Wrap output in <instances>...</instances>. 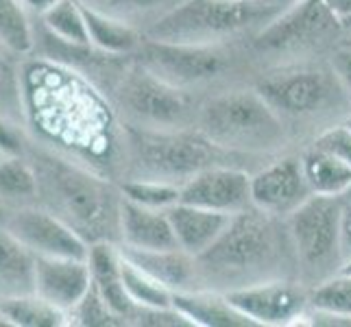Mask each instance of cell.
<instances>
[{
  "label": "cell",
  "instance_id": "6da1fadb",
  "mask_svg": "<svg viewBox=\"0 0 351 327\" xmlns=\"http://www.w3.org/2000/svg\"><path fill=\"white\" fill-rule=\"evenodd\" d=\"M24 99L33 140L99 173L120 164L123 123L116 125L110 96L83 72L31 55L24 59Z\"/></svg>",
  "mask_w": 351,
  "mask_h": 327
},
{
  "label": "cell",
  "instance_id": "7a4b0ae2",
  "mask_svg": "<svg viewBox=\"0 0 351 327\" xmlns=\"http://www.w3.org/2000/svg\"><path fill=\"white\" fill-rule=\"evenodd\" d=\"M24 155L38 175V205L62 218L90 245L101 240L120 245L123 192L116 179L33 138Z\"/></svg>",
  "mask_w": 351,
  "mask_h": 327
},
{
  "label": "cell",
  "instance_id": "3957f363",
  "mask_svg": "<svg viewBox=\"0 0 351 327\" xmlns=\"http://www.w3.org/2000/svg\"><path fill=\"white\" fill-rule=\"evenodd\" d=\"M290 3L260 0H181L144 31V38L212 46L249 29H264Z\"/></svg>",
  "mask_w": 351,
  "mask_h": 327
},
{
  "label": "cell",
  "instance_id": "277c9868",
  "mask_svg": "<svg viewBox=\"0 0 351 327\" xmlns=\"http://www.w3.org/2000/svg\"><path fill=\"white\" fill-rule=\"evenodd\" d=\"M219 147L203 133L151 129L123 123V140H120V166L125 177L160 179L184 186L190 177L203 168L214 166V153Z\"/></svg>",
  "mask_w": 351,
  "mask_h": 327
},
{
  "label": "cell",
  "instance_id": "5b68a950",
  "mask_svg": "<svg viewBox=\"0 0 351 327\" xmlns=\"http://www.w3.org/2000/svg\"><path fill=\"white\" fill-rule=\"evenodd\" d=\"M201 133L225 151L262 153L284 142L282 116L256 92H227L201 112Z\"/></svg>",
  "mask_w": 351,
  "mask_h": 327
},
{
  "label": "cell",
  "instance_id": "8992f818",
  "mask_svg": "<svg viewBox=\"0 0 351 327\" xmlns=\"http://www.w3.org/2000/svg\"><path fill=\"white\" fill-rule=\"evenodd\" d=\"M107 92L116 114L125 116L127 125L173 129L188 116V99L184 92L153 75L133 57L123 66Z\"/></svg>",
  "mask_w": 351,
  "mask_h": 327
},
{
  "label": "cell",
  "instance_id": "52a82bcc",
  "mask_svg": "<svg viewBox=\"0 0 351 327\" xmlns=\"http://www.w3.org/2000/svg\"><path fill=\"white\" fill-rule=\"evenodd\" d=\"M341 212L338 197L312 195L286 218L288 238L297 260L310 271H325L341 260Z\"/></svg>",
  "mask_w": 351,
  "mask_h": 327
},
{
  "label": "cell",
  "instance_id": "ba28073f",
  "mask_svg": "<svg viewBox=\"0 0 351 327\" xmlns=\"http://www.w3.org/2000/svg\"><path fill=\"white\" fill-rule=\"evenodd\" d=\"M275 256V232L271 216L256 208L234 214L225 234L197 258L216 273H247L269 264Z\"/></svg>",
  "mask_w": 351,
  "mask_h": 327
},
{
  "label": "cell",
  "instance_id": "9c48e42d",
  "mask_svg": "<svg viewBox=\"0 0 351 327\" xmlns=\"http://www.w3.org/2000/svg\"><path fill=\"white\" fill-rule=\"evenodd\" d=\"M133 59L177 88L216 77L225 66V57L214 46L162 42L151 38H144Z\"/></svg>",
  "mask_w": 351,
  "mask_h": 327
},
{
  "label": "cell",
  "instance_id": "30bf717a",
  "mask_svg": "<svg viewBox=\"0 0 351 327\" xmlns=\"http://www.w3.org/2000/svg\"><path fill=\"white\" fill-rule=\"evenodd\" d=\"M258 94L280 116H310L332 101L334 81L314 68H290L271 72L258 83Z\"/></svg>",
  "mask_w": 351,
  "mask_h": 327
},
{
  "label": "cell",
  "instance_id": "8fae6325",
  "mask_svg": "<svg viewBox=\"0 0 351 327\" xmlns=\"http://www.w3.org/2000/svg\"><path fill=\"white\" fill-rule=\"evenodd\" d=\"M5 227L35 256L88 260L90 242L42 205L11 210Z\"/></svg>",
  "mask_w": 351,
  "mask_h": 327
},
{
  "label": "cell",
  "instance_id": "7c38bea8",
  "mask_svg": "<svg viewBox=\"0 0 351 327\" xmlns=\"http://www.w3.org/2000/svg\"><path fill=\"white\" fill-rule=\"evenodd\" d=\"M341 27L343 22L325 0H293L260 31L256 44L264 51H282L328 38Z\"/></svg>",
  "mask_w": 351,
  "mask_h": 327
},
{
  "label": "cell",
  "instance_id": "4fadbf2b",
  "mask_svg": "<svg viewBox=\"0 0 351 327\" xmlns=\"http://www.w3.org/2000/svg\"><path fill=\"white\" fill-rule=\"evenodd\" d=\"M225 297L253 325L269 327L297 323L308 304L304 290L290 282H251L227 290Z\"/></svg>",
  "mask_w": 351,
  "mask_h": 327
},
{
  "label": "cell",
  "instance_id": "5bb4252c",
  "mask_svg": "<svg viewBox=\"0 0 351 327\" xmlns=\"http://www.w3.org/2000/svg\"><path fill=\"white\" fill-rule=\"evenodd\" d=\"M310 197L301 162L295 157L277 160L251 177L253 208L271 218H288Z\"/></svg>",
  "mask_w": 351,
  "mask_h": 327
},
{
  "label": "cell",
  "instance_id": "9a60e30c",
  "mask_svg": "<svg viewBox=\"0 0 351 327\" xmlns=\"http://www.w3.org/2000/svg\"><path fill=\"white\" fill-rule=\"evenodd\" d=\"M181 203L223 214H240L251 203V177L236 168L208 166L181 186Z\"/></svg>",
  "mask_w": 351,
  "mask_h": 327
},
{
  "label": "cell",
  "instance_id": "2e32d148",
  "mask_svg": "<svg viewBox=\"0 0 351 327\" xmlns=\"http://www.w3.org/2000/svg\"><path fill=\"white\" fill-rule=\"evenodd\" d=\"M92 286L88 260L38 256L35 293L64 312H72Z\"/></svg>",
  "mask_w": 351,
  "mask_h": 327
},
{
  "label": "cell",
  "instance_id": "e0dca14e",
  "mask_svg": "<svg viewBox=\"0 0 351 327\" xmlns=\"http://www.w3.org/2000/svg\"><path fill=\"white\" fill-rule=\"evenodd\" d=\"M120 245L142 251L179 249L168 212L144 208L125 197L120 203Z\"/></svg>",
  "mask_w": 351,
  "mask_h": 327
},
{
  "label": "cell",
  "instance_id": "ac0fdd59",
  "mask_svg": "<svg viewBox=\"0 0 351 327\" xmlns=\"http://www.w3.org/2000/svg\"><path fill=\"white\" fill-rule=\"evenodd\" d=\"M168 218H171L179 249L190 253L192 258H201L225 234L234 214L214 212L208 208H199V205L179 201L168 210Z\"/></svg>",
  "mask_w": 351,
  "mask_h": 327
},
{
  "label": "cell",
  "instance_id": "d6986e66",
  "mask_svg": "<svg viewBox=\"0 0 351 327\" xmlns=\"http://www.w3.org/2000/svg\"><path fill=\"white\" fill-rule=\"evenodd\" d=\"M88 264L92 273V284L99 290L101 297L107 301L120 319L129 325V317L133 312V301L129 299L123 275H120V264H123V251L118 242H92L88 251Z\"/></svg>",
  "mask_w": 351,
  "mask_h": 327
},
{
  "label": "cell",
  "instance_id": "ffe728a7",
  "mask_svg": "<svg viewBox=\"0 0 351 327\" xmlns=\"http://www.w3.org/2000/svg\"><path fill=\"white\" fill-rule=\"evenodd\" d=\"M38 256L9 232L0 227V299L35 293Z\"/></svg>",
  "mask_w": 351,
  "mask_h": 327
},
{
  "label": "cell",
  "instance_id": "44dd1931",
  "mask_svg": "<svg viewBox=\"0 0 351 327\" xmlns=\"http://www.w3.org/2000/svg\"><path fill=\"white\" fill-rule=\"evenodd\" d=\"M83 16H86L90 46L96 51L112 57H133L144 42V33L133 27V24L114 18L105 11L94 9L86 3H81Z\"/></svg>",
  "mask_w": 351,
  "mask_h": 327
},
{
  "label": "cell",
  "instance_id": "7402d4cb",
  "mask_svg": "<svg viewBox=\"0 0 351 327\" xmlns=\"http://www.w3.org/2000/svg\"><path fill=\"white\" fill-rule=\"evenodd\" d=\"M173 306L197 327H247L253 325L245 314L238 312L225 295L190 293L175 290Z\"/></svg>",
  "mask_w": 351,
  "mask_h": 327
},
{
  "label": "cell",
  "instance_id": "603a6c76",
  "mask_svg": "<svg viewBox=\"0 0 351 327\" xmlns=\"http://www.w3.org/2000/svg\"><path fill=\"white\" fill-rule=\"evenodd\" d=\"M120 251L127 260L138 264L140 269L157 277L162 284L173 290H184L186 284L197 273V258H192L184 249H164V251H142L120 245Z\"/></svg>",
  "mask_w": 351,
  "mask_h": 327
},
{
  "label": "cell",
  "instance_id": "cb8c5ba5",
  "mask_svg": "<svg viewBox=\"0 0 351 327\" xmlns=\"http://www.w3.org/2000/svg\"><path fill=\"white\" fill-rule=\"evenodd\" d=\"M299 162L312 195L341 199L347 186L351 184V166L334 153L317 147V144H312L299 157Z\"/></svg>",
  "mask_w": 351,
  "mask_h": 327
},
{
  "label": "cell",
  "instance_id": "d4e9b609",
  "mask_svg": "<svg viewBox=\"0 0 351 327\" xmlns=\"http://www.w3.org/2000/svg\"><path fill=\"white\" fill-rule=\"evenodd\" d=\"M0 203L9 212L38 205V175L27 155H7L0 162Z\"/></svg>",
  "mask_w": 351,
  "mask_h": 327
},
{
  "label": "cell",
  "instance_id": "484cf974",
  "mask_svg": "<svg viewBox=\"0 0 351 327\" xmlns=\"http://www.w3.org/2000/svg\"><path fill=\"white\" fill-rule=\"evenodd\" d=\"M24 59L0 44V116L29 127L24 99Z\"/></svg>",
  "mask_w": 351,
  "mask_h": 327
},
{
  "label": "cell",
  "instance_id": "4316f807",
  "mask_svg": "<svg viewBox=\"0 0 351 327\" xmlns=\"http://www.w3.org/2000/svg\"><path fill=\"white\" fill-rule=\"evenodd\" d=\"M0 310L14 327H68L70 314L48 304L38 293L0 299Z\"/></svg>",
  "mask_w": 351,
  "mask_h": 327
},
{
  "label": "cell",
  "instance_id": "83f0119b",
  "mask_svg": "<svg viewBox=\"0 0 351 327\" xmlns=\"http://www.w3.org/2000/svg\"><path fill=\"white\" fill-rule=\"evenodd\" d=\"M35 18L22 0H0V44L20 57L33 55L35 48Z\"/></svg>",
  "mask_w": 351,
  "mask_h": 327
},
{
  "label": "cell",
  "instance_id": "f1b7e54d",
  "mask_svg": "<svg viewBox=\"0 0 351 327\" xmlns=\"http://www.w3.org/2000/svg\"><path fill=\"white\" fill-rule=\"evenodd\" d=\"M120 275H123V284L133 306L144 308H168L173 306V290L166 284H162L157 277L140 269L138 264H133L123 256L120 264Z\"/></svg>",
  "mask_w": 351,
  "mask_h": 327
},
{
  "label": "cell",
  "instance_id": "f546056e",
  "mask_svg": "<svg viewBox=\"0 0 351 327\" xmlns=\"http://www.w3.org/2000/svg\"><path fill=\"white\" fill-rule=\"evenodd\" d=\"M38 20L57 40L68 44H90L81 0H59Z\"/></svg>",
  "mask_w": 351,
  "mask_h": 327
},
{
  "label": "cell",
  "instance_id": "4dcf8cb0",
  "mask_svg": "<svg viewBox=\"0 0 351 327\" xmlns=\"http://www.w3.org/2000/svg\"><path fill=\"white\" fill-rule=\"evenodd\" d=\"M120 192L127 201H133L138 205L151 210H164L168 212L181 201V186L171 184V181H160V179H142V177H131L118 181Z\"/></svg>",
  "mask_w": 351,
  "mask_h": 327
},
{
  "label": "cell",
  "instance_id": "1f68e13d",
  "mask_svg": "<svg viewBox=\"0 0 351 327\" xmlns=\"http://www.w3.org/2000/svg\"><path fill=\"white\" fill-rule=\"evenodd\" d=\"M312 308L321 314L338 319H351V275L338 271L321 282L310 295Z\"/></svg>",
  "mask_w": 351,
  "mask_h": 327
},
{
  "label": "cell",
  "instance_id": "d6a6232c",
  "mask_svg": "<svg viewBox=\"0 0 351 327\" xmlns=\"http://www.w3.org/2000/svg\"><path fill=\"white\" fill-rule=\"evenodd\" d=\"M99 11H105L114 18H120L136 27L138 20H149L155 22L166 11L177 7L181 0H81Z\"/></svg>",
  "mask_w": 351,
  "mask_h": 327
},
{
  "label": "cell",
  "instance_id": "836d02e7",
  "mask_svg": "<svg viewBox=\"0 0 351 327\" xmlns=\"http://www.w3.org/2000/svg\"><path fill=\"white\" fill-rule=\"evenodd\" d=\"M70 325H79V327H118V325H127L118 314L107 306V301L101 297L99 290L90 286L75 310L70 312Z\"/></svg>",
  "mask_w": 351,
  "mask_h": 327
},
{
  "label": "cell",
  "instance_id": "e575fe53",
  "mask_svg": "<svg viewBox=\"0 0 351 327\" xmlns=\"http://www.w3.org/2000/svg\"><path fill=\"white\" fill-rule=\"evenodd\" d=\"M129 325H147V327H188L190 321L175 306L168 308H144L136 306L129 317ZM192 327V325H190Z\"/></svg>",
  "mask_w": 351,
  "mask_h": 327
},
{
  "label": "cell",
  "instance_id": "d590c367",
  "mask_svg": "<svg viewBox=\"0 0 351 327\" xmlns=\"http://www.w3.org/2000/svg\"><path fill=\"white\" fill-rule=\"evenodd\" d=\"M31 142V131L27 125L0 116V151L5 155H24Z\"/></svg>",
  "mask_w": 351,
  "mask_h": 327
},
{
  "label": "cell",
  "instance_id": "8d00e7d4",
  "mask_svg": "<svg viewBox=\"0 0 351 327\" xmlns=\"http://www.w3.org/2000/svg\"><path fill=\"white\" fill-rule=\"evenodd\" d=\"M314 144L325 151L334 153L336 157H341L345 164L351 166V129L343 123L325 129L321 136L314 140Z\"/></svg>",
  "mask_w": 351,
  "mask_h": 327
},
{
  "label": "cell",
  "instance_id": "74e56055",
  "mask_svg": "<svg viewBox=\"0 0 351 327\" xmlns=\"http://www.w3.org/2000/svg\"><path fill=\"white\" fill-rule=\"evenodd\" d=\"M332 70L341 86L351 94V48H341L332 59Z\"/></svg>",
  "mask_w": 351,
  "mask_h": 327
},
{
  "label": "cell",
  "instance_id": "f35d334b",
  "mask_svg": "<svg viewBox=\"0 0 351 327\" xmlns=\"http://www.w3.org/2000/svg\"><path fill=\"white\" fill-rule=\"evenodd\" d=\"M341 256L343 262L351 258V203H343L341 212Z\"/></svg>",
  "mask_w": 351,
  "mask_h": 327
},
{
  "label": "cell",
  "instance_id": "ab89813d",
  "mask_svg": "<svg viewBox=\"0 0 351 327\" xmlns=\"http://www.w3.org/2000/svg\"><path fill=\"white\" fill-rule=\"evenodd\" d=\"M325 3L343 24L351 22V0H325Z\"/></svg>",
  "mask_w": 351,
  "mask_h": 327
},
{
  "label": "cell",
  "instance_id": "60d3db41",
  "mask_svg": "<svg viewBox=\"0 0 351 327\" xmlns=\"http://www.w3.org/2000/svg\"><path fill=\"white\" fill-rule=\"evenodd\" d=\"M24 5H27V9L31 11V14L35 18H40L42 14H46L48 9H51L55 3H59V0H22Z\"/></svg>",
  "mask_w": 351,
  "mask_h": 327
},
{
  "label": "cell",
  "instance_id": "b9f144b4",
  "mask_svg": "<svg viewBox=\"0 0 351 327\" xmlns=\"http://www.w3.org/2000/svg\"><path fill=\"white\" fill-rule=\"evenodd\" d=\"M7 214H9V210L5 208V205H3V203H0V227H3V225H5V221H7Z\"/></svg>",
  "mask_w": 351,
  "mask_h": 327
},
{
  "label": "cell",
  "instance_id": "7bdbcfd3",
  "mask_svg": "<svg viewBox=\"0 0 351 327\" xmlns=\"http://www.w3.org/2000/svg\"><path fill=\"white\" fill-rule=\"evenodd\" d=\"M338 271H343V273L351 275V258H349V260H345V262L341 264V269H338Z\"/></svg>",
  "mask_w": 351,
  "mask_h": 327
},
{
  "label": "cell",
  "instance_id": "ee69618b",
  "mask_svg": "<svg viewBox=\"0 0 351 327\" xmlns=\"http://www.w3.org/2000/svg\"><path fill=\"white\" fill-rule=\"evenodd\" d=\"M341 201H343V203H351V184H349V186H347V190L343 192Z\"/></svg>",
  "mask_w": 351,
  "mask_h": 327
},
{
  "label": "cell",
  "instance_id": "f6af8a7d",
  "mask_svg": "<svg viewBox=\"0 0 351 327\" xmlns=\"http://www.w3.org/2000/svg\"><path fill=\"white\" fill-rule=\"evenodd\" d=\"M0 327H14V325L9 323V319L3 314V310H0Z\"/></svg>",
  "mask_w": 351,
  "mask_h": 327
},
{
  "label": "cell",
  "instance_id": "bcb514c9",
  "mask_svg": "<svg viewBox=\"0 0 351 327\" xmlns=\"http://www.w3.org/2000/svg\"><path fill=\"white\" fill-rule=\"evenodd\" d=\"M260 3H293V0H260Z\"/></svg>",
  "mask_w": 351,
  "mask_h": 327
},
{
  "label": "cell",
  "instance_id": "7dc6e473",
  "mask_svg": "<svg viewBox=\"0 0 351 327\" xmlns=\"http://www.w3.org/2000/svg\"><path fill=\"white\" fill-rule=\"evenodd\" d=\"M345 125H347V127H349V129H351V116H349V118H347V120H345Z\"/></svg>",
  "mask_w": 351,
  "mask_h": 327
},
{
  "label": "cell",
  "instance_id": "c3c4849f",
  "mask_svg": "<svg viewBox=\"0 0 351 327\" xmlns=\"http://www.w3.org/2000/svg\"><path fill=\"white\" fill-rule=\"evenodd\" d=\"M5 157H7V155H5L3 151H0V162H3V160H5Z\"/></svg>",
  "mask_w": 351,
  "mask_h": 327
}]
</instances>
